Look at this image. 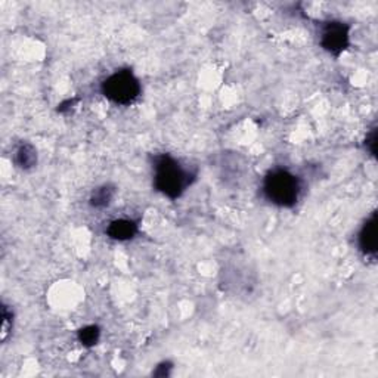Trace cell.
<instances>
[{
  "mask_svg": "<svg viewBox=\"0 0 378 378\" xmlns=\"http://www.w3.org/2000/svg\"><path fill=\"white\" fill-rule=\"evenodd\" d=\"M152 186L169 200H179L198 179V169L183 163L171 154L151 155Z\"/></svg>",
  "mask_w": 378,
  "mask_h": 378,
  "instance_id": "6da1fadb",
  "label": "cell"
},
{
  "mask_svg": "<svg viewBox=\"0 0 378 378\" xmlns=\"http://www.w3.org/2000/svg\"><path fill=\"white\" fill-rule=\"evenodd\" d=\"M305 183L287 167H274L263 176L260 191L263 198L279 209H293L303 195Z\"/></svg>",
  "mask_w": 378,
  "mask_h": 378,
  "instance_id": "7a4b0ae2",
  "label": "cell"
},
{
  "mask_svg": "<svg viewBox=\"0 0 378 378\" xmlns=\"http://www.w3.org/2000/svg\"><path fill=\"white\" fill-rule=\"evenodd\" d=\"M102 97L116 105L129 106L142 94V85L130 68H120L106 75L99 87Z\"/></svg>",
  "mask_w": 378,
  "mask_h": 378,
  "instance_id": "3957f363",
  "label": "cell"
},
{
  "mask_svg": "<svg viewBox=\"0 0 378 378\" xmlns=\"http://www.w3.org/2000/svg\"><path fill=\"white\" fill-rule=\"evenodd\" d=\"M352 25L341 20H327L319 24L318 39L322 49L334 58L340 55L350 46Z\"/></svg>",
  "mask_w": 378,
  "mask_h": 378,
  "instance_id": "277c9868",
  "label": "cell"
},
{
  "mask_svg": "<svg viewBox=\"0 0 378 378\" xmlns=\"http://www.w3.org/2000/svg\"><path fill=\"white\" fill-rule=\"evenodd\" d=\"M356 247L362 256L375 262L377 259V212H372L356 233Z\"/></svg>",
  "mask_w": 378,
  "mask_h": 378,
  "instance_id": "5b68a950",
  "label": "cell"
},
{
  "mask_svg": "<svg viewBox=\"0 0 378 378\" xmlns=\"http://www.w3.org/2000/svg\"><path fill=\"white\" fill-rule=\"evenodd\" d=\"M105 233L109 240L117 243H128L139 233V220L129 217L114 219L106 225Z\"/></svg>",
  "mask_w": 378,
  "mask_h": 378,
  "instance_id": "8992f818",
  "label": "cell"
},
{
  "mask_svg": "<svg viewBox=\"0 0 378 378\" xmlns=\"http://www.w3.org/2000/svg\"><path fill=\"white\" fill-rule=\"evenodd\" d=\"M117 195V188L113 183H102L93 189L89 195V206L93 210H104L113 204Z\"/></svg>",
  "mask_w": 378,
  "mask_h": 378,
  "instance_id": "52a82bcc",
  "label": "cell"
},
{
  "mask_svg": "<svg viewBox=\"0 0 378 378\" xmlns=\"http://www.w3.org/2000/svg\"><path fill=\"white\" fill-rule=\"evenodd\" d=\"M37 159L39 157L36 147L33 144H30V142H23V144L15 150L12 161L17 169L28 171L37 166Z\"/></svg>",
  "mask_w": 378,
  "mask_h": 378,
  "instance_id": "ba28073f",
  "label": "cell"
},
{
  "mask_svg": "<svg viewBox=\"0 0 378 378\" xmlns=\"http://www.w3.org/2000/svg\"><path fill=\"white\" fill-rule=\"evenodd\" d=\"M77 339L85 348H93L101 339V328L98 325H86L77 331Z\"/></svg>",
  "mask_w": 378,
  "mask_h": 378,
  "instance_id": "9c48e42d",
  "label": "cell"
},
{
  "mask_svg": "<svg viewBox=\"0 0 378 378\" xmlns=\"http://www.w3.org/2000/svg\"><path fill=\"white\" fill-rule=\"evenodd\" d=\"M13 327V310L9 306H2V340L5 341Z\"/></svg>",
  "mask_w": 378,
  "mask_h": 378,
  "instance_id": "30bf717a",
  "label": "cell"
},
{
  "mask_svg": "<svg viewBox=\"0 0 378 378\" xmlns=\"http://www.w3.org/2000/svg\"><path fill=\"white\" fill-rule=\"evenodd\" d=\"M171 370H173L171 362L170 360H163V362H160L159 365L155 367V370L152 371V375L154 377H160V378H166V377H170Z\"/></svg>",
  "mask_w": 378,
  "mask_h": 378,
  "instance_id": "8fae6325",
  "label": "cell"
},
{
  "mask_svg": "<svg viewBox=\"0 0 378 378\" xmlns=\"http://www.w3.org/2000/svg\"><path fill=\"white\" fill-rule=\"evenodd\" d=\"M365 148L368 150V152L371 155H375V150H377V128L371 129V132L367 135Z\"/></svg>",
  "mask_w": 378,
  "mask_h": 378,
  "instance_id": "7c38bea8",
  "label": "cell"
}]
</instances>
